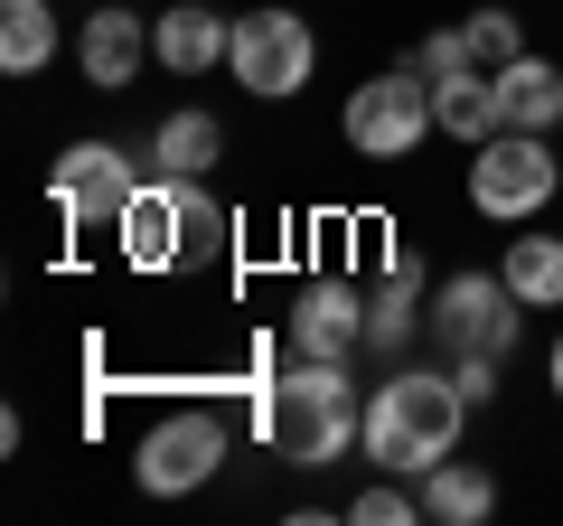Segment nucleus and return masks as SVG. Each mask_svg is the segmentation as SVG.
Listing matches in <instances>:
<instances>
[{"mask_svg": "<svg viewBox=\"0 0 563 526\" xmlns=\"http://www.w3.org/2000/svg\"><path fill=\"white\" fill-rule=\"evenodd\" d=\"M461 424H470V395L451 385V366H395L366 395V461L395 480H422L461 451Z\"/></svg>", "mask_w": 563, "mask_h": 526, "instance_id": "obj_1", "label": "nucleus"}, {"mask_svg": "<svg viewBox=\"0 0 563 526\" xmlns=\"http://www.w3.org/2000/svg\"><path fill=\"white\" fill-rule=\"evenodd\" d=\"M357 358H291L282 385L263 395V442L291 470H329L347 461V442H366V405H357Z\"/></svg>", "mask_w": 563, "mask_h": 526, "instance_id": "obj_2", "label": "nucleus"}, {"mask_svg": "<svg viewBox=\"0 0 563 526\" xmlns=\"http://www.w3.org/2000/svg\"><path fill=\"white\" fill-rule=\"evenodd\" d=\"M339 132H347L357 161H413V151L442 132V122H432V76H422V66H385V76H366L357 95H347Z\"/></svg>", "mask_w": 563, "mask_h": 526, "instance_id": "obj_3", "label": "nucleus"}, {"mask_svg": "<svg viewBox=\"0 0 563 526\" xmlns=\"http://www.w3.org/2000/svg\"><path fill=\"white\" fill-rule=\"evenodd\" d=\"M554 188H563V151L544 142V132H517V122H507V132H488L479 161H470V207H479V217H498V226H526Z\"/></svg>", "mask_w": 563, "mask_h": 526, "instance_id": "obj_4", "label": "nucleus"}, {"mask_svg": "<svg viewBox=\"0 0 563 526\" xmlns=\"http://www.w3.org/2000/svg\"><path fill=\"white\" fill-rule=\"evenodd\" d=\"M310 66H320V39H310L301 10H244V20H235V57H225V76H235L254 103H291L310 85Z\"/></svg>", "mask_w": 563, "mask_h": 526, "instance_id": "obj_5", "label": "nucleus"}, {"mask_svg": "<svg viewBox=\"0 0 563 526\" xmlns=\"http://www.w3.org/2000/svg\"><path fill=\"white\" fill-rule=\"evenodd\" d=\"M517 292L507 273H451L432 292V348L442 358H517Z\"/></svg>", "mask_w": 563, "mask_h": 526, "instance_id": "obj_6", "label": "nucleus"}, {"mask_svg": "<svg viewBox=\"0 0 563 526\" xmlns=\"http://www.w3.org/2000/svg\"><path fill=\"white\" fill-rule=\"evenodd\" d=\"M225 470V424L217 414H161V424L141 432L132 451V480L151 489V498H188V489H207Z\"/></svg>", "mask_w": 563, "mask_h": 526, "instance_id": "obj_7", "label": "nucleus"}, {"mask_svg": "<svg viewBox=\"0 0 563 526\" xmlns=\"http://www.w3.org/2000/svg\"><path fill=\"white\" fill-rule=\"evenodd\" d=\"M132 188H141V169H132V151H113V142H76V151H57V169H47L57 226H113Z\"/></svg>", "mask_w": 563, "mask_h": 526, "instance_id": "obj_8", "label": "nucleus"}, {"mask_svg": "<svg viewBox=\"0 0 563 526\" xmlns=\"http://www.w3.org/2000/svg\"><path fill=\"white\" fill-rule=\"evenodd\" d=\"M113 235H122V263H132V273H169V263L188 254V217H179V179H141L132 198H122V217H113Z\"/></svg>", "mask_w": 563, "mask_h": 526, "instance_id": "obj_9", "label": "nucleus"}, {"mask_svg": "<svg viewBox=\"0 0 563 526\" xmlns=\"http://www.w3.org/2000/svg\"><path fill=\"white\" fill-rule=\"evenodd\" d=\"M366 348V292L357 283H310L291 302V358H357Z\"/></svg>", "mask_w": 563, "mask_h": 526, "instance_id": "obj_10", "label": "nucleus"}, {"mask_svg": "<svg viewBox=\"0 0 563 526\" xmlns=\"http://www.w3.org/2000/svg\"><path fill=\"white\" fill-rule=\"evenodd\" d=\"M161 57L151 47V20H132V10H95V20L76 29V66L85 85H103V95H132V76Z\"/></svg>", "mask_w": 563, "mask_h": 526, "instance_id": "obj_11", "label": "nucleus"}, {"mask_svg": "<svg viewBox=\"0 0 563 526\" xmlns=\"http://www.w3.org/2000/svg\"><path fill=\"white\" fill-rule=\"evenodd\" d=\"M151 47H161L169 76H207V66L235 57V20H225V10H207V0H179V10H161V20H151Z\"/></svg>", "mask_w": 563, "mask_h": 526, "instance_id": "obj_12", "label": "nucleus"}, {"mask_svg": "<svg viewBox=\"0 0 563 526\" xmlns=\"http://www.w3.org/2000/svg\"><path fill=\"white\" fill-rule=\"evenodd\" d=\"M422 320H432V302H422V263H413V254H385V283L366 292V348L395 358Z\"/></svg>", "mask_w": 563, "mask_h": 526, "instance_id": "obj_13", "label": "nucleus"}, {"mask_svg": "<svg viewBox=\"0 0 563 526\" xmlns=\"http://www.w3.org/2000/svg\"><path fill=\"white\" fill-rule=\"evenodd\" d=\"M432 122H442L451 142H470V151H479L488 132H507L498 76H488V66H461V76H432Z\"/></svg>", "mask_w": 563, "mask_h": 526, "instance_id": "obj_14", "label": "nucleus"}, {"mask_svg": "<svg viewBox=\"0 0 563 526\" xmlns=\"http://www.w3.org/2000/svg\"><path fill=\"white\" fill-rule=\"evenodd\" d=\"M217 161H225V122L198 113V103H188V113H169L161 132H151V169H161V179H207Z\"/></svg>", "mask_w": 563, "mask_h": 526, "instance_id": "obj_15", "label": "nucleus"}, {"mask_svg": "<svg viewBox=\"0 0 563 526\" xmlns=\"http://www.w3.org/2000/svg\"><path fill=\"white\" fill-rule=\"evenodd\" d=\"M498 103H507L517 132H554V122H563V66L526 47L517 66H498Z\"/></svg>", "mask_w": 563, "mask_h": 526, "instance_id": "obj_16", "label": "nucleus"}, {"mask_svg": "<svg viewBox=\"0 0 563 526\" xmlns=\"http://www.w3.org/2000/svg\"><path fill=\"white\" fill-rule=\"evenodd\" d=\"M422 517L432 526H479L488 507H498V480H488L479 461H442V470H422Z\"/></svg>", "mask_w": 563, "mask_h": 526, "instance_id": "obj_17", "label": "nucleus"}, {"mask_svg": "<svg viewBox=\"0 0 563 526\" xmlns=\"http://www.w3.org/2000/svg\"><path fill=\"white\" fill-rule=\"evenodd\" d=\"M507 292L526 310H563V235H507Z\"/></svg>", "mask_w": 563, "mask_h": 526, "instance_id": "obj_18", "label": "nucleus"}, {"mask_svg": "<svg viewBox=\"0 0 563 526\" xmlns=\"http://www.w3.org/2000/svg\"><path fill=\"white\" fill-rule=\"evenodd\" d=\"M57 57V10L47 0H0V66L10 76H38Z\"/></svg>", "mask_w": 563, "mask_h": 526, "instance_id": "obj_19", "label": "nucleus"}, {"mask_svg": "<svg viewBox=\"0 0 563 526\" xmlns=\"http://www.w3.org/2000/svg\"><path fill=\"white\" fill-rule=\"evenodd\" d=\"M461 29H470V66H488V76L526 57V29H517V10H470Z\"/></svg>", "mask_w": 563, "mask_h": 526, "instance_id": "obj_20", "label": "nucleus"}, {"mask_svg": "<svg viewBox=\"0 0 563 526\" xmlns=\"http://www.w3.org/2000/svg\"><path fill=\"white\" fill-rule=\"evenodd\" d=\"M422 517V489H404L395 470H385V480H366L357 498H347V526H413Z\"/></svg>", "mask_w": 563, "mask_h": 526, "instance_id": "obj_21", "label": "nucleus"}, {"mask_svg": "<svg viewBox=\"0 0 563 526\" xmlns=\"http://www.w3.org/2000/svg\"><path fill=\"white\" fill-rule=\"evenodd\" d=\"M413 66H422V76H461V66H470V29H461V20L432 29V39L413 47Z\"/></svg>", "mask_w": 563, "mask_h": 526, "instance_id": "obj_22", "label": "nucleus"}, {"mask_svg": "<svg viewBox=\"0 0 563 526\" xmlns=\"http://www.w3.org/2000/svg\"><path fill=\"white\" fill-rule=\"evenodd\" d=\"M498 366H507V358H451V385L470 395V414H479L488 395H498Z\"/></svg>", "mask_w": 563, "mask_h": 526, "instance_id": "obj_23", "label": "nucleus"}, {"mask_svg": "<svg viewBox=\"0 0 563 526\" xmlns=\"http://www.w3.org/2000/svg\"><path fill=\"white\" fill-rule=\"evenodd\" d=\"M544 376H554V395H563V339H554V358H544Z\"/></svg>", "mask_w": 563, "mask_h": 526, "instance_id": "obj_24", "label": "nucleus"}]
</instances>
